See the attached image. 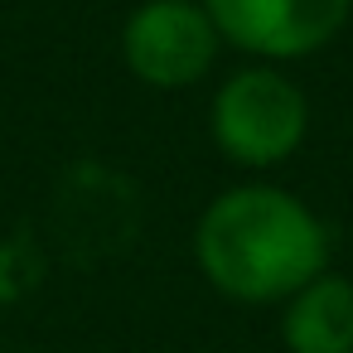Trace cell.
<instances>
[{
    "instance_id": "cell-5",
    "label": "cell",
    "mask_w": 353,
    "mask_h": 353,
    "mask_svg": "<svg viewBox=\"0 0 353 353\" xmlns=\"http://www.w3.org/2000/svg\"><path fill=\"white\" fill-rule=\"evenodd\" d=\"M281 334L290 353H353V281L319 271L285 300Z\"/></svg>"
},
{
    "instance_id": "cell-4",
    "label": "cell",
    "mask_w": 353,
    "mask_h": 353,
    "mask_svg": "<svg viewBox=\"0 0 353 353\" xmlns=\"http://www.w3.org/2000/svg\"><path fill=\"white\" fill-rule=\"evenodd\" d=\"M218 44L223 39L199 0H150L126 20V34H121L126 68L141 83L165 92L199 83L213 68Z\"/></svg>"
},
{
    "instance_id": "cell-3",
    "label": "cell",
    "mask_w": 353,
    "mask_h": 353,
    "mask_svg": "<svg viewBox=\"0 0 353 353\" xmlns=\"http://www.w3.org/2000/svg\"><path fill=\"white\" fill-rule=\"evenodd\" d=\"M199 6L218 39L266 63L324 49L353 15V0H199Z\"/></svg>"
},
{
    "instance_id": "cell-2",
    "label": "cell",
    "mask_w": 353,
    "mask_h": 353,
    "mask_svg": "<svg viewBox=\"0 0 353 353\" xmlns=\"http://www.w3.org/2000/svg\"><path fill=\"white\" fill-rule=\"evenodd\" d=\"M310 131V102L305 92L271 63L232 73L213 97V136L228 160L266 170L300 150Z\"/></svg>"
},
{
    "instance_id": "cell-1",
    "label": "cell",
    "mask_w": 353,
    "mask_h": 353,
    "mask_svg": "<svg viewBox=\"0 0 353 353\" xmlns=\"http://www.w3.org/2000/svg\"><path fill=\"white\" fill-rule=\"evenodd\" d=\"M199 271L242 305L290 300L329 261L324 223L285 189L242 184L218 194L194 228Z\"/></svg>"
}]
</instances>
